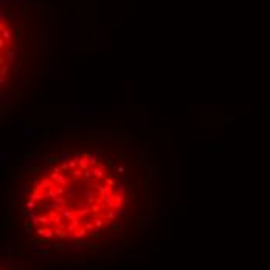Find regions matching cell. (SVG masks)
<instances>
[{"label": "cell", "mask_w": 270, "mask_h": 270, "mask_svg": "<svg viewBox=\"0 0 270 270\" xmlns=\"http://www.w3.org/2000/svg\"><path fill=\"white\" fill-rule=\"evenodd\" d=\"M124 207L113 171L93 155H75L51 166L33 183L25 211L44 239L78 241L110 228Z\"/></svg>", "instance_id": "6da1fadb"}]
</instances>
